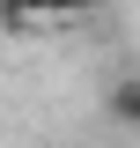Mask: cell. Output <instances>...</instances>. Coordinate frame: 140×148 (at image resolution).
Masks as SVG:
<instances>
[{"label":"cell","instance_id":"1","mask_svg":"<svg viewBox=\"0 0 140 148\" xmlns=\"http://www.w3.org/2000/svg\"><path fill=\"white\" fill-rule=\"evenodd\" d=\"M103 0H0L7 22H67V15H96Z\"/></svg>","mask_w":140,"mask_h":148},{"label":"cell","instance_id":"2","mask_svg":"<svg viewBox=\"0 0 140 148\" xmlns=\"http://www.w3.org/2000/svg\"><path fill=\"white\" fill-rule=\"evenodd\" d=\"M103 111L118 119V126H133V133H140V74H118V82H111Z\"/></svg>","mask_w":140,"mask_h":148}]
</instances>
